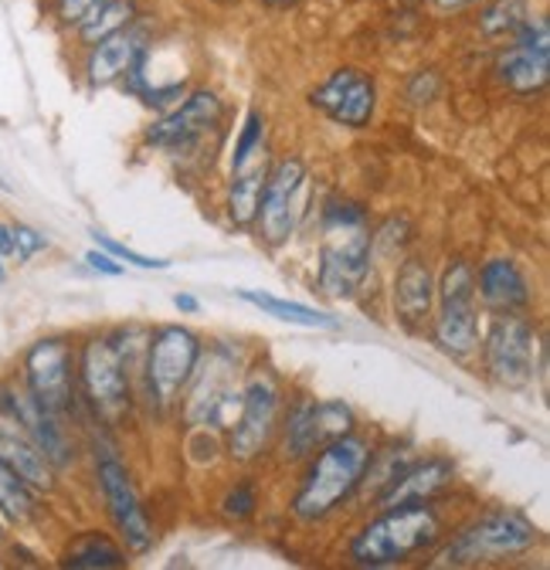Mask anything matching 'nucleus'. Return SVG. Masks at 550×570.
I'll return each instance as SVG.
<instances>
[{"label": "nucleus", "mask_w": 550, "mask_h": 570, "mask_svg": "<svg viewBox=\"0 0 550 570\" xmlns=\"http://www.w3.org/2000/svg\"><path fill=\"white\" fill-rule=\"evenodd\" d=\"M96 479H99L106 510H109V517H112V523H116L126 550L129 553H147L154 547L157 533H154V523H150L147 510L140 507V499H136L129 469L122 465V459L116 455V449L96 452Z\"/></svg>", "instance_id": "obj_9"}, {"label": "nucleus", "mask_w": 550, "mask_h": 570, "mask_svg": "<svg viewBox=\"0 0 550 570\" xmlns=\"http://www.w3.org/2000/svg\"><path fill=\"white\" fill-rule=\"evenodd\" d=\"M0 417L11 421L14 428L35 442V449L55 465V469H65L72 465L76 452H72V442H68L65 428L58 421V414L45 411L31 391L24 384H14V381H0Z\"/></svg>", "instance_id": "obj_15"}, {"label": "nucleus", "mask_w": 550, "mask_h": 570, "mask_svg": "<svg viewBox=\"0 0 550 570\" xmlns=\"http://www.w3.org/2000/svg\"><path fill=\"white\" fill-rule=\"evenodd\" d=\"M235 361L238 353L228 350L225 343H218L208 356L200 353V361L190 374L194 391L187 397L184 417L187 424L200 428V424H218V428H232L242 407V391H235Z\"/></svg>", "instance_id": "obj_5"}, {"label": "nucleus", "mask_w": 550, "mask_h": 570, "mask_svg": "<svg viewBox=\"0 0 550 570\" xmlns=\"http://www.w3.org/2000/svg\"><path fill=\"white\" fill-rule=\"evenodd\" d=\"M452 482H455V465L449 459H422V462H407L401 475L374 499H377V510L401 507V503H422V499H435Z\"/></svg>", "instance_id": "obj_20"}, {"label": "nucleus", "mask_w": 550, "mask_h": 570, "mask_svg": "<svg viewBox=\"0 0 550 570\" xmlns=\"http://www.w3.org/2000/svg\"><path fill=\"white\" fill-rule=\"evenodd\" d=\"M475 296L497 316H513L530 309L533 289L527 272L513 258H490L475 272Z\"/></svg>", "instance_id": "obj_19"}, {"label": "nucleus", "mask_w": 550, "mask_h": 570, "mask_svg": "<svg viewBox=\"0 0 550 570\" xmlns=\"http://www.w3.org/2000/svg\"><path fill=\"white\" fill-rule=\"evenodd\" d=\"M136 18H140V8H136V0H102V4L72 31L79 38L82 48H92L96 41L129 28Z\"/></svg>", "instance_id": "obj_26"}, {"label": "nucleus", "mask_w": 550, "mask_h": 570, "mask_svg": "<svg viewBox=\"0 0 550 570\" xmlns=\"http://www.w3.org/2000/svg\"><path fill=\"white\" fill-rule=\"evenodd\" d=\"M0 258H14V225L0 222Z\"/></svg>", "instance_id": "obj_38"}, {"label": "nucleus", "mask_w": 550, "mask_h": 570, "mask_svg": "<svg viewBox=\"0 0 550 570\" xmlns=\"http://www.w3.org/2000/svg\"><path fill=\"white\" fill-rule=\"evenodd\" d=\"M435 92H439V76L432 68H422V71L411 76V86H407L411 102H429V99H435Z\"/></svg>", "instance_id": "obj_35"}, {"label": "nucleus", "mask_w": 550, "mask_h": 570, "mask_svg": "<svg viewBox=\"0 0 550 570\" xmlns=\"http://www.w3.org/2000/svg\"><path fill=\"white\" fill-rule=\"evenodd\" d=\"M354 407L343 401H299L283 424L286 459H306L326 442L354 432Z\"/></svg>", "instance_id": "obj_16"}, {"label": "nucleus", "mask_w": 550, "mask_h": 570, "mask_svg": "<svg viewBox=\"0 0 550 570\" xmlns=\"http://www.w3.org/2000/svg\"><path fill=\"white\" fill-rule=\"evenodd\" d=\"M483 346V364L500 387H527L537 374V333L520 313L497 316L479 340Z\"/></svg>", "instance_id": "obj_10"}, {"label": "nucleus", "mask_w": 550, "mask_h": 570, "mask_svg": "<svg viewBox=\"0 0 550 570\" xmlns=\"http://www.w3.org/2000/svg\"><path fill=\"white\" fill-rule=\"evenodd\" d=\"M262 142H265V116H262L258 109H252V112L245 116V126H242L238 139H235L232 170H238V167H245L252 157H258V154H262Z\"/></svg>", "instance_id": "obj_30"}, {"label": "nucleus", "mask_w": 550, "mask_h": 570, "mask_svg": "<svg viewBox=\"0 0 550 570\" xmlns=\"http://www.w3.org/2000/svg\"><path fill=\"white\" fill-rule=\"evenodd\" d=\"M200 336L187 326H160L147 336V356H144V387L150 407L164 411L177 401V394L190 384V374L200 361Z\"/></svg>", "instance_id": "obj_4"}, {"label": "nucleus", "mask_w": 550, "mask_h": 570, "mask_svg": "<svg viewBox=\"0 0 550 570\" xmlns=\"http://www.w3.org/2000/svg\"><path fill=\"white\" fill-rule=\"evenodd\" d=\"M0 543H4V523H0Z\"/></svg>", "instance_id": "obj_43"}, {"label": "nucleus", "mask_w": 550, "mask_h": 570, "mask_svg": "<svg viewBox=\"0 0 550 570\" xmlns=\"http://www.w3.org/2000/svg\"><path fill=\"white\" fill-rule=\"evenodd\" d=\"M154 45V28L144 24L140 18H136L129 28L96 41L86 55V82L92 89H106V86H116L129 76V68L140 61V55Z\"/></svg>", "instance_id": "obj_18"}, {"label": "nucleus", "mask_w": 550, "mask_h": 570, "mask_svg": "<svg viewBox=\"0 0 550 570\" xmlns=\"http://www.w3.org/2000/svg\"><path fill=\"white\" fill-rule=\"evenodd\" d=\"M24 387L31 391V397L51 411V414H65L76 404V353L72 343L61 336H48L38 340L28 353H24Z\"/></svg>", "instance_id": "obj_11"}, {"label": "nucleus", "mask_w": 550, "mask_h": 570, "mask_svg": "<svg viewBox=\"0 0 550 570\" xmlns=\"http://www.w3.org/2000/svg\"><path fill=\"white\" fill-rule=\"evenodd\" d=\"M102 0H51V18L58 21V28L76 31Z\"/></svg>", "instance_id": "obj_32"}, {"label": "nucleus", "mask_w": 550, "mask_h": 570, "mask_svg": "<svg viewBox=\"0 0 550 570\" xmlns=\"http://www.w3.org/2000/svg\"><path fill=\"white\" fill-rule=\"evenodd\" d=\"M310 106L336 126L364 129L377 112V82L371 71L357 65L333 68L330 76L310 92Z\"/></svg>", "instance_id": "obj_13"}, {"label": "nucleus", "mask_w": 550, "mask_h": 570, "mask_svg": "<svg viewBox=\"0 0 550 570\" xmlns=\"http://www.w3.org/2000/svg\"><path fill=\"white\" fill-rule=\"evenodd\" d=\"M258 507V495H255V482H238L225 499H222V510L228 520H248Z\"/></svg>", "instance_id": "obj_33"}, {"label": "nucleus", "mask_w": 550, "mask_h": 570, "mask_svg": "<svg viewBox=\"0 0 550 570\" xmlns=\"http://www.w3.org/2000/svg\"><path fill=\"white\" fill-rule=\"evenodd\" d=\"M174 306L184 313V316H194L197 309H200V303H197V296H190V293H177L174 296Z\"/></svg>", "instance_id": "obj_39"}, {"label": "nucleus", "mask_w": 550, "mask_h": 570, "mask_svg": "<svg viewBox=\"0 0 550 570\" xmlns=\"http://www.w3.org/2000/svg\"><path fill=\"white\" fill-rule=\"evenodd\" d=\"M497 76L513 96H537L550 79V21L527 14L497 55Z\"/></svg>", "instance_id": "obj_8"}, {"label": "nucleus", "mask_w": 550, "mask_h": 570, "mask_svg": "<svg viewBox=\"0 0 550 570\" xmlns=\"http://www.w3.org/2000/svg\"><path fill=\"white\" fill-rule=\"evenodd\" d=\"M279 407H283L279 377H275L268 367H255L245 381L242 407L232 424V442H228L232 459L252 462L268 449L275 428H279Z\"/></svg>", "instance_id": "obj_6"}, {"label": "nucleus", "mask_w": 550, "mask_h": 570, "mask_svg": "<svg viewBox=\"0 0 550 570\" xmlns=\"http://www.w3.org/2000/svg\"><path fill=\"white\" fill-rule=\"evenodd\" d=\"M371 235L364 225H326L320 255V289L333 299H351L371 272Z\"/></svg>", "instance_id": "obj_12"}, {"label": "nucleus", "mask_w": 550, "mask_h": 570, "mask_svg": "<svg viewBox=\"0 0 550 570\" xmlns=\"http://www.w3.org/2000/svg\"><path fill=\"white\" fill-rule=\"evenodd\" d=\"M86 262H89V268H96V272H102V275H122V272H126V265L116 262V258H112L109 252H102V248L86 252Z\"/></svg>", "instance_id": "obj_36"}, {"label": "nucleus", "mask_w": 550, "mask_h": 570, "mask_svg": "<svg viewBox=\"0 0 550 570\" xmlns=\"http://www.w3.org/2000/svg\"><path fill=\"white\" fill-rule=\"evenodd\" d=\"M435 14H459V11H469L475 4H483V0H429Z\"/></svg>", "instance_id": "obj_37"}, {"label": "nucleus", "mask_w": 550, "mask_h": 570, "mask_svg": "<svg viewBox=\"0 0 550 570\" xmlns=\"http://www.w3.org/2000/svg\"><path fill=\"white\" fill-rule=\"evenodd\" d=\"M242 303L262 309L265 316L279 320V323H293V326H306V330H336V316L323 313V309H313V306H303V303H289V299H279V296H268V293H258V289H242L238 293Z\"/></svg>", "instance_id": "obj_25"}, {"label": "nucleus", "mask_w": 550, "mask_h": 570, "mask_svg": "<svg viewBox=\"0 0 550 570\" xmlns=\"http://www.w3.org/2000/svg\"><path fill=\"white\" fill-rule=\"evenodd\" d=\"M262 8H268V11H289V8H296L299 0H258Z\"/></svg>", "instance_id": "obj_40"}, {"label": "nucleus", "mask_w": 550, "mask_h": 570, "mask_svg": "<svg viewBox=\"0 0 550 570\" xmlns=\"http://www.w3.org/2000/svg\"><path fill=\"white\" fill-rule=\"evenodd\" d=\"M48 248V238L38 232V228H28V225H14V258L18 262H28L35 258L38 252Z\"/></svg>", "instance_id": "obj_34"}, {"label": "nucleus", "mask_w": 550, "mask_h": 570, "mask_svg": "<svg viewBox=\"0 0 550 570\" xmlns=\"http://www.w3.org/2000/svg\"><path fill=\"white\" fill-rule=\"evenodd\" d=\"M371 459H374V445L364 435L347 432L326 442L320 455L310 462L293 495V517L299 523H320L330 513H336L361 489Z\"/></svg>", "instance_id": "obj_1"}, {"label": "nucleus", "mask_w": 550, "mask_h": 570, "mask_svg": "<svg viewBox=\"0 0 550 570\" xmlns=\"http://www.w3.org/2000/svg\"><path fill=\"white\" fill-rule=\"evenodd\" d=\"M92 238H96V248L109 252L116 262H126V265H136V268H147V272H164V268H170V262H167V258L140 255V252H132V248H126V245L112 242V238H109V235H102V232H92Z\"/></svg>", "instance_id": "obj_31"}, {"label": "nucleus", "mask_w": 550, "mask_h": 570, "mask_svg": "<svg viewBox=\"0 0 550 570\" xmlns=\"http://www.w3.org/2000/svg\"><path fill=\"white\" fill-rule=\"evenodd\" d=\"M122 563H126V550L102 533L79 537L61 557V567H76V570H99V567H122Z\"/></svg>", "instance_id": "obj_27"}, {"label": "nucleus", "mask_w": 550, "mask_h": 570, "mask_svg": "<svg viewBox=\"0 0 550 570\" xmlns=\"http://www.w3.org/2000/svg\"><path fill=\"white\" fill-rule=\"evenodd\" d=\"M35 510H38L35 489L8 462H0V517L11 523H28Z\"/></svg>", "instance_id": "obj_28"}, {"label": "nucleus", "mask_w": 550, "mask_h": 570, "mask_svg": "<svg viewBox=\"0 0 550 570\" xmlns=\"http://www.w3.org/2000/svg\"><path fill=\"white\" fill-rule=\"evenodd\" d=\"M303 187H306V167L299 157H286L268 170L255 225L272 248H279L293 238L299 204H303Z\"/></svg>", "instance_id": "obj_14"}, {"label": "nucleus", "mask_w": 550, "mask_h": 570, "mask_svg": "<svg viewBox=\"0 0 550 570\" xmlns=\"http://www.w3.org/2000/svg\"><path fill=\"white\" fill-rule=\"evenodd\" d=\"M79 381H82L86 401L106 424H116L129 414V407H132L129 367L122 364V356L116 353L109 336H92L82 343Z\"/></svg>", "instance_id": "obj_7"}, {"label": "nucleus", "mask_w": 550, "mask_h": 570, "mask_svg": "<svg viewBox=\"0 0 550 570\" xmlns=\"http://www.w3.org/2000/svg\"><path fill=\"white\" fill-rule=\"evenodd\" d=\"M225 116V102L215 89H194L177 106H170L157 122L147 126L144 139L157 150H187Z\"/></svg>", "instance_id": "obj_17"}, {"label": "nucleus", "mask_w": 550, "mask_h": 570, "mask_svg": "<svg viewBox=\"0 0 550 570\" xmlns=\"http://www.w3.org/2000/svg\"><path fill=\"white\" fill-rule=\"evenodd\" d=\"M268 167L262 164V157L248 160L245 167L232 170V187H228V218L235 228H252L258 218V200H262V187H265Z\"/></svg>", "instance_id": "obj_24"}, {"label": "nucleus", "mask_w": 550, "mask_h": 570, "mask_svg": "<svg viewBox=\"0 0 550 570\" xmlns=\"http://www.w3.org/2000/svg\"><path fill=\"white\" fill-rule=\"evenodd\" d=\"M435 303V278L432 268L422 258H404L394 275V316L407 326L419 330L429 323Z\"/></svg>", "instance_id": "obj_21"}, {"label": "nucleus", "mask_w": 550, "mask_h": 570, "mask_svg": "<svg viewBox=\"0 0 550 570\" xmlns=\"http://www.w3.org/2000/svg\"><path fill=\"white\" fill-rule=\"evenodd\" d=\"M0 462H8L35 492H48L55 485V465L35 449L21 428L4 417H0Z\"/></svg>", "instance_id": "obj_23"}, {"label": "nucleus", "mask_w": 550, "mask_h": 570, "mask_svg": "<svg viewBox=\"0 0 550 570\" xmlns=\"http://www.w3.org/2000/svg\"><path fill=\"white\" fill-rule=\"evenodd\" d=\"M442 537H445L442 513L432 507V499H422V503L387 507L351 540L347 553L357 567H397L432 550Z\"/></svg>", "instance_id": "obj_2"}, {"label": "nucleus", "mask_w": 550, "mask_h": 570, "mask_svg": "<svg viewBox=\"0 0 550 570\" xmlns=\"http://www.w3.org/2000/svg\"><path fill=\"white\" fill-rule=\"evenodd\" d=\"M527 0H483V11H479V28L487 38H510L523 18H527Z\"/></svg>", "instance_id": "obj_29"}, {"label": "nucleus", "mask_w": 550, "mask_h": 570, "mask_svg": "<svg viewBox=\"0 0 550 570\" xmlns=\"http://www.w3.org/2000/svg\"><path fill=\"white\" fill-rule=\"evenodd\" d=\"M215 4H222V8H238L242 0H215Z\"/></svg>", "instance_id": "obj_41"}, {"label": "nucleus", "mask_w": 550, "mask_h": 570, "mask_svg": "<svg viewBox=\"0 0 550 570\" xmlns=\"http://www.w3.org/2000/svg\"><path fill=\"white\" fill-rule=\"evenodd\" d=\"M4 278H8V268H4V262H0V285H4Z\"/></svg>", "instance_id": "obj_42"}, {"label": "nucleus", "mask_w": 550, "mask_h": 570, "mask_svg": "<svg viewBox=\"0 0 550 570\" xmlns=\"http://www.w3.org/2000/svg\"><path fill=\"white\" fill-rule=\"evenodd\" d=\"M435 346L449 356H472L479 350V313L475 299H445L442 313L435 316Z\"/></svg>", "instance_id": "obj_22"}, {"label": "nucleus", "mask_w": 550, "mask_h": 570, "mask_svg": "<svg viewBox=\"0 0 550 570\" xmlns=\"http://www.w3.org/2000/svg\"><path fill=\"white\" fill-rule=\"evenodd\" d=\"M540 530L520 510H490L465 523L439 553L435 567H475V563H497L533 550Z\"/></svg>", "instance_id": "obj_3"}]
</instances>
